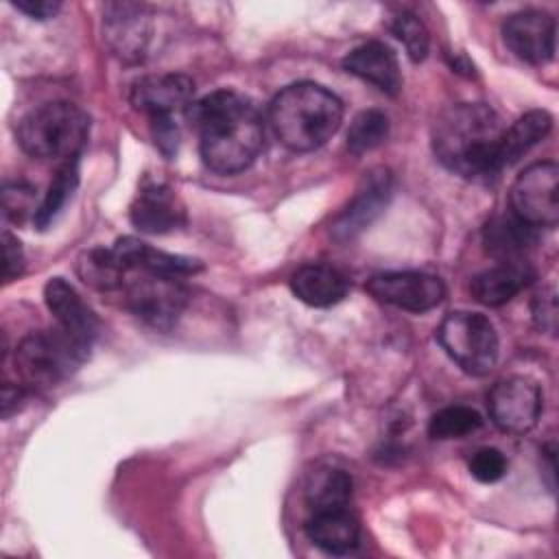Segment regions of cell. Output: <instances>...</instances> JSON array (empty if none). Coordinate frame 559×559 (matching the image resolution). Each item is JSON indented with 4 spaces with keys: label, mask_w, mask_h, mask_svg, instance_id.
Segmentation results:
<instances>
[{
    "label": "cell",
    "mask_w": 559,
    "mask_h": 559,
    "mask_svg": "<svg viewBox=\"0 0 559 559\" xmlns=\"http://www.w3.org/2000/svg\"><path fill=\"white\" fill-rule=\"evenodd\" d=\"M391 33L404 44L406 48V55L411 57V61H424L426 55H428V44H430V37H428V31L424 26V22L413 15V13H397L391 24H389Z\"/></svg>",
    "instance_id": "cell-28"
},
{
    "label": "cell",
    "mask_w": 559,
    "mask_h": 559,
    "mask_svg": "<svg viewBox=\"0 0 559 559\" xmlns=\"http://www.w3.org/2000/svg\"><path fill=\"white\" fill-rule=\"evenodd\" d=\"M483 426V417L469 406H445L430 417L428 435L432 439H459Z\"/></svg>",
    "instance_id": "cell-27"
},
{
    "label": "cell",
    "mask_w": 559,
    "mask_h": 559,
    "mask_svg": "<svg viewBox=\"0 0 559 559\" xmlns=\"http://www.w3.org/2000/svg\"><path fill=\"white\" fill-rule=\"evenodd\" d=\"M365 288L382 304L408 312H426L437 308L445 297V286L437 275L421 271H391L373 275Z\"/></svg>",
    "instance_id": "cell-10"
},
{
    "label": "cell",
    "mask_w": 559,
    "mask_h": 559,
    "mask_svg": "<svg viewBox=\"0 0 559 559\" xmlns=\"http://www.w3.org/2000/svg\"><path fill=\"white\" fill-rule=\"evenodd\" d=\"M127 306L144 323L168 330L188 304V290L177 275L155 271H131L122 284Z\"/></svg>",
    "instance_id": "cell-7"
},
{
    "label": "cell",
    "mask_w": 559,
    "mask_h": 559,
    "mask_svg": "<svg viewBox=\"0 0 559 559\" xmlns=\"http://www.w3.org/2000/svg\"><path fill=\"white\" fill-rule=\"evenodd\" d=\"M22 400V389L11 386L9 382L2 386V415L9 417L13 408H17V402Z\"/></svg>",
    "instance_id": "cell-34"
},
{
    "label": "cell",
    "mask_w": 559,
    "mask_h": 559,
    "mask_svg": "<svg viewBox=\"0 0 559 559\" xmlns=\"http://www.w3.org/2000/svg\"><path fill=\"white\" fill-rule=\"evenodd\" d=\"M555 17L537 9L518 11L502 24V39L509 50L533 66L548 63L555 57Z\"/></svg>",
    "instance_id": "cell-13"
},
{
    "label": "cell",
    "mask_w": 559,
    "mask_h": 559,
    "mask_svg": "<svg viewBox=\"0 0 559 559\" xmlns=\"http://www.w3.org/2000/svg\"><path fill=\"white\" fill-rule=\"evenodd\" d=\"M15 9L26 13L33 20H48V17H52L61 9V4L59 2H50V0H17Z\"/></svg>",
    "instance_id": "cell-33"
},
{
    "label": "cell",
    "mask_w": 559,
    "mask_h": 559,
    "mask_svg": "<svg viewBox=\"0 0 559 559\" xmlns=\"http://www.w3.org/2000/svg\"><path fill=\"white\" fill-rule=\"evenodd\" d=\"M90 135V116L66 100L44 103L31 109L17 124V142L24 153L39 159H74Z\"/></svg>",
    "instance_id": "cell-4"
},
{
    "label": "cell",
    "mask_w": 559,
    "mask_h": 559,
    "mask_svg": "<svg viewBox=\"0 0 559 559\" xmlns=\"http://www.w3.org/2000/svg\"><path fill=\"white\" fill-rule=\"evenodd\" d=\"M469 474L478 483H496L507 474V459L496 448H480L469 459Z\"/></svg>",
    "instance_id": "cell-30"
},
{
    "label": "cell",
    "mask_w": 559,
    "mask_h": 559,
    "mask_svg": "<svg viewBox=\"0 0 559 559\" xmlns=\"http://www.w3.org/2000/svg\"><path fill=\"white\" fill-rule=\"evenodd\" d=\"M389 138V118L380 109L360 111L347 129V148L354 155L373 151Z\"/></svg>",
    "instance_id": "cell-26"
},
{
    "label": "cell",
    "mask_w": 559,
    "mask_h": 559,
    "mask_svg": "<svg viewBox=\"0 0 559 559\" xmlns=\"http://www.w3.org/2000/svg\"><path fill=\"white\" fill-rule=\"evenodd\" d=\"M44 301L55 317L57 328L90 352L98 334V319L81 295L66 280L52 277L44 286Z\"/></svg>",
    "instance_id": "cell-14"
},
{
    "label": "cell",
    "mask_w": 559,
    "mask_h": 559,
    "mask_svg": "<svg viewBox=\"0 0 559 559\" xmlns=\"http://www.w3.org/2000/svg\"><path fill=\"white\" fill-rule=\"evenodd\" d=\"M194 83L186 74H151L131 85L129 100L133 109L148 116V120H177L179 114L192 105Z\"/></svg>",
    "instance_id": "cell-11"
},
{
    "label": "cell",
    "mask_w": 559,
    "mask_h": 559,
    "mask_svg": "<svg viewBox=\"0 0 559 559\" xmlns=\"http://www.w3.org/2000/svg\"><path fill=\"white\" fill-rule=\"evenodd\" d=\"M295 297L314 308L338 304L349 288L347 277L330 264H304L290 277Z\"/></svg>",
    "instance_id": "cell-19"
},
{
    "label": "cell",
    "mask_w": 559,
    "mask_h": 559,
    "mask_svg": "<svg viewBox=\"0 0 559 559\" xmlns=\"http://www.w3.org/2000/svg\"><path fill=\"white\" fill-rule=\"evenodd\" d=\"M531 277L533 273L524 262H500L474 275L469 290L476 301L496 308L511 301L528 284Z\"/></svg>",
    "instance_id": "cell-20"
},
{
    "label": "cell",
    "mask_w": 559,
    "mask_h": 559,
    "mask_svg": "<svg viewBox=\"0 0 559 559\" xmlns=\"http://www.w3.org/2000/svg\"><path fill=\"white\" fill-rule=\"evenodd\" d=\"M151 37V20L140 4H109L105 17V39L124 61L144 57Z\"/></svg>",
    "instance_id": "cell-16"
},
{
    "label": "cell",
    "mask_w": 559,
    "mask_h": 559,
    "mask_svg": "<svg viewBox=\"0 0 559 559\" xmlns=\"http://www.w3.org/2000/svg\"><path fill=\"white\" fill-rule=\"evenodd\" d=\"M2 242H4V247H2V255H4L2 273H4V280H13L24 271V251H22L20 240L11 231L2 234Z\"/></svg>",
    "instance_id": "cell-31"
},
{
    "label": "cell",
    "mask_w": 559,
    "mask_h": 559,
    "mask_svg": "<svg viewBox=\"0 0 559 559\" xmlns=\"http://www.w3.org/2000/svg\"><path fill=\"white\" fill-rule=\"evenodd\" d=\"M502 135L504 127L491 107L459 103L435 120L432 151L448 170L489 181L502 173Z\"/></svg>",
    "instance_id": "cell-2"
},
{
    "label": "cell",
    "mask_w": 559,
    "mask_h": 559,
    "mask_svg": "<svg viewBox=\"0 0 559 559\" xmlns=\"http://www.w3.org/2000/svg\"><path fill=\"white\" fill-rule=\"evenodd\" d=\"M2 210L4 216L13 223H22L24 218L33 216L37 212L35 205V188L24 181H13L2 188Z\"/></svg>",
    "instance_id": "cell-29"
},
{
    "label": "cell",
    "mask_w": 559,
    "mask_h": 559,
    "mask_svg": "<svg viewBox=\"0 0 559 559\" xmlns=\"http://www.w3.org/2000/svg\"><path fill=\"white\" fill-rule=\"evenodd\" d=\"M76 271L81 280L96 290L122 288L127 280V271L118 262L116 253L111 249H100V247L85 251L76 262Z\"/></svg>",
    "instance_id": "cell-24"
},
{
    "label": "cell",
    "mask_w": 559,
    "mask_h": 559,
    "mask_svg": "<svg viewBox=\"0 0 559 559\" xmlns=\"http://www.w3.org/2000/svg\"><path fill=\"white\" fill-rule=\"evenodd\" d=\"M131 223L144 234H168L186 223V210L166 183H146L129 210Z\"/></svg>",
    "instance_id": "cell-15"
},
{
    "label": "cell",
    "mask_w": 559,
    "mask_h": 559,
    "mask_svg": "<svg viewBox=\"0 0 559 559\" xmlns=\"http://www.w3.org/2000/svg\"><path fill=\"white\" fill-rule=\"evenodd\" d=\"M489 417L504 432L531 430L542 413V391L526 376H509L498 380L487 395Z\"/></svg>",
    "instance_id": "cell-9"
},
{
    "label": "cell",
    "mask_w": 559,
    "mask_h": 559,
    "mask_svg": "<svg viewBox=\"0 0 559 559\" xmlns=\"http://www.w3.org/2000/svg\"><path fill=\"white\" fill-rule=\"evenodd\" d=\"M485 249L500 262H522L524 253L537 242L535 227L522 223L520 218L498 216L485 227Z\"/></svg>",
    "instance_id": "cell-21"
},
{
    "label": "cell",
    "mask_w": 559,
    "mask_h": 559,
    "mask_svg": "<svg viewBox=\"0 0 559 559\" xmlns=\"http://www.w3.org/2000/svg\"><path fill=\"white\" fill-rule=\"evenodd\" d=\"M533 317L539 328L544 330H555V317H557V304H555V293H539L533 304Z\"/></svg>",
    "instance_id": "cell-32"
},
{
    "label": "cell",
    "mask_w": 559,
    "mask_h": 559,
    "mask_svg": "<svg viewBox=\"0 0 559 559\" xmlns=\"http://www.w3.org/2000/svg\"><path fill=\"white\" fill-rule=\"evenodd\" d=\"M76 183H79V157L63 162L55 173L33 218L37 229H46L57 218V214L63 210V205L76 190Z\"/></svg>",
    "instance_id": "cell-25"
},
{
    "label": "cell",
    "mask_w": 559,
    "mask_h": 559,
    "mask_svg": "<svg viewBox=\"0 0 559 559\" xmlns=\"http://www.w3.org/2000/svg\"><path fill=\"white\" fill-rule=\"evenodd\" d=\"M552 127V118L544 109H533L518 118L509 129H504L502 146H500V159L502 168L515 164L524 153H528L539 140L548 135Z\"/></svg>",
    "instance_id": "cell-22"
},
{
    "label": "cell",
    "mask_w": 559,
    "mask_h": 559,
    "mask_svg": "<svg viewBox=\"0 0 559 559\" xmlns=\"http://www.w3.org/2000/svg\"><path fill=\"white\" fill-rule=\"evenodd\" d=\"M559 168L555 162H537L522 170L511 186L509 203L515 218L531 227H555L559 221Z\"/></svg>",
    "instance_id": "cell-8"
},
{
    "label": "cell",
    "mask_w": 559,
    "mask_h": 559,
    "mask_svg": "<svg viewBox=\"0 0 559 559\" xmlns=\"http://www.w3.org/2000/svg\"><path fill=\"white\" fill-rule=\"evenodd\" d=\"M87 349L61 328L26 334L15 349L20 380L33 389H48L66 380L87 358Z\"/></svg>",
    "instance_id": "cell-5"
},
{
    "label": "cell",
    "mask_w": 559,
    "mask_h": 559,
    "mask_svg": "<svg viewBox=\"0 0 559 559\" xmlns=\"http://www.w3.org/2000/svg\"><path fill=\"white\" fill-rule=\"evenodd\" d=\"M437 341L445 354L472 376H485L498 360V334L493 323L478 312H450L439 330Z\"/></svg>",
    "instance_id": "cell-6"
},
{
    "label": "cell",
    "mask_w": 559,
    "mask_h": 559,
    "mask_svg": "<svg viewBox=\"0 0 559 559\" xmlns=\"http://www.w3.org/2000/svg\"><path fill=\"white\" fill-rule=\"evenodd\" d=\"M269 120L277 140L290 151H314L341 127L343 103L317 83L284 87L269 107Z\"/></svg>",
    "instance_id": "cell-3"
},
{
    "label": "cell",
    "mask_w": 559,
    "mask_h": 559,
    "mask_svg": "<svg viewBox=\"0 0 559 559\" xmlns=\"http://www.w3.org/2000/svg\"><path fill=\"white\" fill-rule=\"evenodd\" d=\"M352 476L343 469H321L306 487V502L310 511L341 509L347 507L352 498Z\"/></svg>",
    "instance_id": "cell-23"
},
{
    "label": "cell",
    "mask_w": 559,
    "mask_h": 559,
    "mask_svg": "<svg viewBox=\"0 0 559 559\" xmlns=\"http://www.w3.org/2000/svg\"><path fill=\"white\" fill-rule=\"evenodd\" d=\"M199 135L203 164L221 175L249 168L262 151L264 124L258 107L234 90H216L186 111Z\"/></svg>",
    "instance_id": "cell-1"
},
{
    "label": "cell",
    "mask_w": 559,
    "mask_h": 559,
    "mask_svg": "<svg viewBox=\"0 0 559 559\" xmlns=\"http://www.w3.org/2000/svg\"><path fill=\"white\" fill-rule=\"evenodd\" d=\"M343 68L349 74L376 85L380 92L389 96H395L402 90V72L397 57L382 41H367L356 46L345 55Z\"/></svg>",
    "instance_id": "cell-17"
},
{
    "label": "cell",
    "mask_w": 559,
    "mask_h": 559,
    "mask_svg": "<svg viewBox=\"0 0 559 559\" xmlns=\"http://www.w3.org/2000/svg\"><path fill=\"white\" fill-rule=\"evenodd\" d=\"M306 535L317 548L330 555H345L358 546L360 528L347 507H341L312 511L306 520Z\"/></svg>",
    "instance_id": "cell-18"
},
{
    "label": "cell",
    "mask_w": 559,
    "mask_h": 559,
    "mask_svg": "<svg viewBox=\"0 0 559 559\" xmlns=\"http://www.w3.org/2000/svg\"><path fill=\"white\" fill-rule=\"evenodd\" d=\"M393 179L386 168H373L369 170L360 186L356 188V194L345 205V210L332 221V236L338 242L354 240L365 227H369L386 207L391 199Z\"/></svg>",
    "instance_id": "cell-12"
}]
</instances>
